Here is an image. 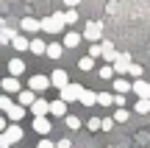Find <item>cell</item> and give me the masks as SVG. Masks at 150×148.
Here are the masks:
<instances>
[{
	"mask_svg": "<svg viewBox=\"0 0 150 148\" xmlns=\"http://www.w3.org/2000/svg\"><path fill=\"white\" fill-rule=\"evenodd\" d=\"M39 148H56V143H53V140H42V143H39Z\"/></svg>",
	"mask_w": 150,
	"mask_h": 148,
	"instance_id": "cell-38",
	"label": "cell"
},
{
	"mask_svg": "<svg viewBox=\"0 0 150 148\" xmlns=\"http://www.w3.org/2000/svg\"><path fill=\"white\" fill-rule=\"evenodd\" d=\"M14 36H17V34L11 31V28H0V45H8Z\"/></svg>",
	"mask_w": 150,
	"mask_h": 148,
	"instance_id": "cell-25",
	"label": "cell"
},
{
	"mask_svg": "<svg viewBox=\"0 0 150 148\" xmlns=\"http://www.w3.org/2000/svg\"><path fill=\"white\" fill-rule=\"evenodd\" d=\"M114 129V117H106V120H103V132H111Z\"/></svg>",
	"mask_w": 150,
	"mask_h": 148,
	"instance_id": "cell-35",
	"label": "cell"
},
{
	"mask_svg": "<svg viewBox=\"0 0 150 148\" xmlns=\"http://www.w3.org/2000/svg\"><path fill=\"white\" fill-rule=\"evenodd\" d=\"M0 87H3L8 95H14V92H22V87H20V81H17V76H6L3 81H0Z\"/></svg>",
	"mask_w": 150,
	"mask_h": 148,
	"instance_id": "cell-8",
	"label": "cell"
},
{
	"mask_svg": "<svg viewBox=\"0 0 150 148\" xmlns=\"http://www.w3.org/2000/svg\"><path fill=\"white\" fill-rule=\"evenodd\" d=\"M83 89H86L83 84H75V81H72V84H67V87L59 89V98L67 101V104H72V101H81V92H83Z\"/></svg>",
	"mask_w": 150,
	"mask_h": 148,
	"instance_id": "cell-2",
	"label": "cell"
},
{
	"mask_svg": "<svg viewBox=\"0 0 150 148\" xmlns=\"http://www.w3.org/2000/svg\"><path fill=\"white\" fill-rule=\"evenodd\" d=\"M33 132H36V134H50V120H47V115H45V117H33Z\"/></svg>",
	"mask_w": 150,
	"mask_h": 148,
	"instance_id": "cell-13",
	"label": "cell"
},
{
	"mask_svg": "<svg viewBox=\"0 0 150 148\" xmlns=\"http://www.w3.org/2000/svg\"><path fill=\"white\" fill-rule=\"evenodd\" d=\"M128 89H134V84L128 81V78H122V76H117V81H114V92H120V95H125Z\"/></svg>",
	"mask_w": 150,
	"mask_h": 148,
	"instance_id": "cell-17",
	"label": "cell"
},
{
	"mask_svg": "<svg viewBox=\"0 0 150 148\" xmlns=\"http://www.w3.org/2000/svg\"><path fill=\"white\" fill-rule=\"evenodd\" d=\"M117 50H114V42H103V59H108V61H114L117 59Z\"/></svg>",
	"mask_w": 150,
	"mask_h": 148,
	"instance_id": "cell-22",
	"label": "cell"
},
{
	"mask_svg": "<svg viewBox=\"0 0 150 148\" xmlns=\"http://www.w3.org/2000/svg\"><path fill=\"white\" fill-rule=\"evenodd\" d=\"M114 64H106V67H100V78H114Z\"/></svg>",
	"mask_w": 150,
	"mask_h": 148,
	"instance_id": "cell-31",
	"label": "cell"
},
{
	"mask_svg": "<svg viewBox=\"0 0 150 148\" xmlns=\"http://www.w3.org/2000/svg\"><path fill=\"white\" fill-rule=\"evenodd\" d=\"M64 123H67V129H70V132H78V129H81V120H78L75 115H67Z\"/></svg>",
	"mask_w": 150,
	"mask_h": 148,
	"instance_id": "cell-28",
	"label": "cell"
},
{
	"mask_svg": "<svg viewBox=\"0 0 150 148\" xmlns=\"http://www.w3.org/2000/svg\"><path fill=\"white\" fill-rule=\"evenodd\" d=\"M72 143H70V137H64V140H59V143H56V148H70Z\"/></svg>",
	"mask_w": 150,
	"mask_h": 148,
	"instance_id": "cell-37",
	"label": "cell"
},
{
	"mask_svg": "<svg viewBox=\"0 0 150 148\" xmlns=\"http://www.w3.org/2000/svg\"><path fill=\"white\" fill-rule=\"evenodd\" d=\"M31 53L47 56V42H42V39H31Z\"/></svg>",
	"mask_w": 150,
	"mask_h": 148,
	"instance_id": "cell-19",
	"label": "cell"
},
{
	"mask_svg": "<svg viewBox=\"0 0 150 148\" xmlns=\"http://www.w3.org/2000/svg\"><path fill=\"white\" fill-rule=\"evenodd\" d=\"M11 106H14V101L8 98V92H6V95H0V109H3V112H8Z\"/></svg>",
	"mask_w": 150,
	"mask_h": 148,
	"instance_id": "cell-30",
	"label": "cell"
},
{
	"mask_svg": "<svg viewBox=\"0 0 150 148\" xmlns=\"http://www.w3.org/2000/svg\"><path fill=\"white\" fill-rule=\"evenodd\" d=\"M81 104H83V106H95V104H97V92L83 89V92H81Z\"/></svg>",
	"mask_w": 150,
	"mask_h": 148,
	"instance_id": "cell-20",
	"label": "cell"
},
{
	"mask_svg": "<svg viewBox=\"0 0 150 148\" xmlns=\"http://www.w3.org/2000/svg\"><path fill=\"white\" fill-rule=\"evenodd\" d=\"M81 39H83L81 34L70 31V34H64V42H61V45H64V48H78V45H81Z\"/></svg>",
	"mask_w": 150,
	"mask_h": 148,
	"instance_id": "cell-18",
	"label": "cell"
},
{
	"mask_svg": "<svg viewBox=\"0 0 150 148\" xmlns=\"http://www.w3.org/2000/svg\"><path fill=\"white\" fill-rule=\"evenodd\" d=\"M11 48H14V50H20V53H25V50H31V42H28L25 36H20V34H17V36L11 39Z\"/></svg>",
	"mask_w": 150,
	"mask_h": 148,
	"instance_id": "cell-16",
	"label": "cell"
},
{
	"mask_svg": "<svg viewBox=\"0 0 150 148\" xmlns=\"http://www.w3.org/2000/svg\"><path fill=\"white\" fill-rule=\"evenodd\" d=\"M128 117H131V112L125 109V106H117V112H114V120H117V123H125Z\"/></svg>",
	"mask_w": 150,
	"mask_h": 148,
	"instance_id": "cell-26",
	"label": "cell"
},
{
	"mask_svg": "<svg viewBox=\"0 0 150 148\" xmlns=\"http://www.w3.org/2000/svg\"><path fill=\"white\" fill-rule=\"evenodd\" d=\"M50 115L53 117H67V101H53V104H50Z\"/></svg>",
	"mask_w": 150,
	"mask_h": 148,
	"instance_id": "cell-14",
	"label": "cell"
},
{
	"mask_svg": "<svg viewBox=\"0 0 150 148\" xmlns=\"http://www.w3.org/2000/svg\"><path fill=\"white\" fill-rule=\"evenodd\" d=\"M28 87H31L33 92H42V89H50V87H53V81H50L47 76H33L31 81H28Z\"/></svg>",
	"mask_w": 150,
	"mask_h": 148,
	"instance_id": "cell-5",
	"label": "cell"
},
{
	"mask_svg": "<svg viewBox=\"0 0 150 148\" xmlns=\"http://www.w3.org/2000/svg\"><path fill=\"white\" fill-rule=\"evenodd\" d=\"M64 3H67V6H70V9H75V6H78V3H81V0H64Z\"/></svg>",
	"mask_w": 150,
	"mask_h": 148,
	"instance_id": "cell-40",
	"label": "cell"
},
{
	"mask_svg": "<svg viewBox=\"0 0 150 148\" xmlns=\"http://www.w3.org/2000/svg\"><path fill=\"white\" fill-rule=\"evenodd\" d=\"M83 36L89 39V42H97V39L103 36V22H86V31H83Z\"/></svg>",
	"mask_w": 150,
	"mask_h": 148,
	"instance_id": "cell-3",
	"label": "cell"
},
{
	"mask_svg": "<svg viewBox=\"0 0 150 148\" xmlns=\"http://www.w3.org/2000/svg\"><path fill=\"white\" fill-rule=\"evenodd\" d=\"M50 81H53L56 89H61V87H67V84H70V76H67V70H53Z\"/></svg>",
	"mask_w": 150,
	"mask_h": 148,
	"instance_id": "cell-10",
	"label": "cell"
},
{
	"mask_svg": "<svg viewBox=\"0 0 150 148\" xmlns=\"http://www.w3.org/2000/svg\"><path fill=\"white\" fill-rule=\"evenodd\" d=\"M128 73H131L134 78H142V67H139V64H131V70H128Z\"/></svg>",
	"mask_w": 150,
	"mask_h": 148,
	"instance_id": "cell-34",
	"label": "cell"
},
{
	"mask_svg": "<svg viewBox=\"0 0 150 148\" xmlns=\"http://www.w3.org/2000/svg\"><path fill=\"white\" fill-rule=\"evenodd\" d=\"M50 112V101H45V98H36L33 101V106H31V115L33 117H45Z\"/></svg>",
	"mask_w": 150,
	"mask_h": 148,
	"instance_id": "cell-6",
	"label": "cell"
},
{
	"mask_svg": "<svg viewBox=\"0 0 150 148\" xmlns=\"http://www.w3.org/2000/svg\"><path fill=\"white\" fill-rule=\"evenodd\" d=\"M114 104H117V106H125V95H120V92H114Z\"/></svg>",
	"mask_w": 150,
	"mask_h": 148,
	"instance_id": "cell-36",
	"label": "cell"
},
{
	"mask_svg": "<svg viewBox=\"0 0 150 148\" xmlns=\"http://www.w3.org/2000/svg\"><path fill=\"white\" fill-rule=\"evenodd\" d=\"M89 56H92V59L103 56V42H92V45H89Z\"/></svg>",
	"mask_w": 150,
	"mask_h": 148,
	"instance_id": "cell-29",
	"label": "cell"
},
{
	"mask_svg": "<svg viewBox=\"0 0 150 148\" xmlns=\"http://www.w3.org/2000/svg\"><path fill=\"white\" fill-rule=\"evenodd\" d=\"M22 73H25V61H22V59H11L8 61V76H17V78H20Z\"/></svg>",
	"mask_w": 150,
	"mask_h": 148,
	"instance_id": "cell-15",
	"label": "cell"
},
{
	"mask_svg": "<svg viewBox=\"0 0 150 148\" xmlns=\"http://www.w3.org/2000/svg\"><path fill=\"white\" fill-rule=\"evenodd\" d=\"M97 104L100 106H111L114 104V92H97Z\"/></svg>",
	"mask_w": 150,
	"mask_h": 148,
	"instance_id": "cell-23",
	"label": "cell"
},
{
	"mask_svg": "<svg viewBox=\"0 0 150 148\" xmlns=\"http://www.w3.org/2000/svg\"><path fill=\"white\" fill-rule=\"evenodd\" d=\"M111 64H114V70H117V76H122V73H128V70H131V64H134V61H131V56H128V53H120L117 59L111 61Z\"/></svg>",
	"mask_w": 150,
	"mask_h": 148,
	"instance_id": "cell-4",
	"label": "cell"
},
{
	"mask_svg": "<svg viewBox=\"0 0 150 148\" xmlns=\"http://www.w3.org/2000/svg\"><path fill=\"white\" fill-rule=\"evenodd\" d=\"M20 28H22L25 34H36V31H42V20H33V17H22Z\"/></svg>",
	"mask_w": 150,
	"mask_h": 148,
	"instance_id": "cell-7",
	"label": "cell"
},
{
	"mask_svg": "<svg viewBox=\"0 0 150 148\" xmlns=\"http://www.w3.org/2000/svg\"><path fill=\"white\" fill-rule=\"evenodd\" d=\"M6 148H11V145H6Z\"/></svg>",
	"mask_w": 150,
	"mask_h": 148,
	"instance_id": "cell-41",
	"label": "cell"
},
{
	"mask_svg": "<svg viewBox=\"0 0 150 148\" xmlns=\"http://www.w3.org/2000/svg\"><path fill=\"white\" fill-rule=\"evenodd\" d=\"M92 67H95V59H92V56H83V59L78 61V70H83V73H89Z\"/></svg>",
	"mask_w": 150,
	"mask_h": 148,
	"instance_id": "cell-27",
	"label": "cell"
},
{
	"mask_svg": "<svg viewBox=\"0 0 150 148\" xmlns=\"http://www.w3.org/2000/svg\"><path fill=\"white\" fill-rule=\"evenodd\" d=\"M6 129H8V126H6V117L0 115V132H6Z\"/></svg>",
	"mask_w": 150,
	"mask_h": 148,
	"instance_id": "cell-39",
	"label": "cell"
},
{
	"mask_svg": "<svg viewBox=\"0 0 150 148\" xmlns=\"http://www.w3.org/2000/svg\"><path fill=\"white\" fill-rule=\"evenodd\" d=\"M134 92L139 98H150V81H142V78H134Z\"/></svg>",
	"mask_w": 150,
	"mask_h": 148,
	"instance_id": "cell-11",
	"label": "cell"
},
{
	"mask_svg": "<svg viewBox=\"0 0 150 148\" xmlns=\"http://www.w3.org/2000/svg\"><path fill=\"white\" fill-rule=\"evenodd\" d=\"M86 126H89L92 132H97V129H103V120H100V117H92V120L86 123Z\"/></svg>",
	"mask_w": 150,
	"mask_h": 148,
	"instance_id": "cell-33",
	"label": "cell"
},
{
	"mask_svg": "<svg viewBox=\"0 0 150 148\" xmlns=\"http://www.w3.org/2000/svg\"><path fill=\"white\" fill-rule=\"evenodd\" d=\"M33 101H36V98H33V89H31V87H28V89H22V92H17V104L28 106V109L33 106Z\"/></svg>",
	"mask_w": 150,
	"mask_h": 148,
	"instance_id": "cell-12",
	"label": "cell"
},
{
	"mask_svg": "<svg viewBox=\"0 0 150 148\" xmlns=\"http://www.w3.org/2000/svg\"><path fill=\"white\" fill-rule=\"evenodd\" d=\"M61 53H64V45H59V42H50L47 45V56H50V59H61Z\"/></svg>",
	"mask_w": 150,
	"mask_h": 148,
	"instance_id": "cell-21",
	"label": "cell"
},
{
	"mask_svg": "<svg viewBox=\"0 0 150 148\" xmlns=\"http://www.w3.org/2000/svg\"><path fill=\"white\" fill-rule=\"evenodd\" d=\"M64 25H67L64 14H50V17H45V20H42V31H47V34L64 31Z\"/></svg>",
	"mask_w": 150,
	"mask_h": 148,
	"instance_id": "cell-1",
	"label": "cell"
},
{
	"mask_svg": "<svg viewBox=\"0 0 150 148\" xmlns=\"http://www.w3.org/2000/svg\"><path fill=\"white\" fill-rule=\"evenodd\" d=\"M64 20H67V25H72V22H78V11H75V9L64 11Z\"/></svg>",
	"mask_w": 150,
	"mask_h": 148,
	"instance_id": "cell-32",
	"label": "cell"
},
{
	"mask_svg": "<svg viewBox=\"0 0 150 148\" xmlns=\"http://www.w3.org/2000/svg\"><path fill=\"white\" fill-rule=\"evenodd\" d=\"M6 115H8V120H11V123H20L22 117L28 115V106H22V104H14L8 112H6Z\"/></svg>",
	"mask_w": 150,
	"mask_h": 148,
	"instance_id": "cell-9",
	"label": "cell"
},
{
	"mask_svg": "<svg viewBox=\"0 0 150 148\" xmlns=\"http://www.w3.org/2000/svg\"><path fill=\"white\" fill-rule=\"evenodd\" d=\"M134 109L139 112V115H147V112H150V98H139V101H136V106H134Z\"/></svg>",
	"mask_w": 150,
	"mask_h": 148,
	"instance_id": "cell-24",
	"label": "cell"
}]
</instances>
